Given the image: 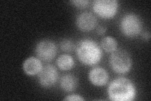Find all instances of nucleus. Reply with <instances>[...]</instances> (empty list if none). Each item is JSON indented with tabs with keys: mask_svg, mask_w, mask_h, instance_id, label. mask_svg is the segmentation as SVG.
<instances>
[{
	"mask_svg": "<svg viewBox=\"0 0 151 101\" xmlns=\"http://www.w3.org/2000/svg\"><path fill=\"white\" fill-rule=\"evenodd\" d=\"M79 61L83 65L93 66L98 65L103 56V49L98 43L91 39H83L76 47Z\"/></svg>",
	"mask_w": 151,
	"mask_h": 101,
	"instance_id": "nucleus-1",
	"label": "nucleus"
},
{
	"mask_svg": "<svg viewBox=\"0 0 151 101\" xmlns=\"http://www.w3.org/2000/svg\"><path fill=\"white\" fill-rule=\"evenodd\" d=\"M108 95L113 101H132L137 95V89L131 80L118 77L113 80L108 86Z\"/></svg>",
	"mask_w": 151,
	"mask_h": 101,
	"instance_id": "nucleus-2",
	"label": "nucleus"
},
{
	"mask_svg": "<svg viewBox=\"0 0 151 101\" xmlns=\"http://www.w3.org/2000/svg\"><path fill=\"white\" fill-rule=\"evenodd\" d=\"M109 64L115 73L120 75L128 73L132 67V60L128 52L117 49L109 57Z\"/></svg>",
	"mask_w": 151,
	"mask_h": 101,
	"instance_id": "nucleus-3",
	"label": "nucleus"
},
{
	"mask_svg": "<svg viewBox=\"0 0 151 101\" xmlns=\"http://www.w3.org/2000/svg\"><path fill=\"white\" fill-rule=\"evenodd\" d=\"M143 28L140 17L134 13H129L122 17L120 22V29L125 37L135 38L139 36Z\"/></svg>",
	"mask_w": 151,
	"mask_h": 101,
	"instance_id": "nucleus-4",
	"label": "nucleus"
},
{
	"mask_svg": "<svg viewBox=\"0 0 151 101\" xmlns=\"http://www.w3.org/2000/svg\"><path fill=\"white\" fill-rule=\"evenodd\" d=\"M116 0H96L93 3V9L96 15L103 19H111L119 9Z\"/></svg>",
	"mask_w": 151,
	"mask_h": 101,
	"instance_id": "nucleus-5",
	"label": "nucleus"
},
{
	"mask_svg": "<svg viewBox=\"0 0 151 101\" xmlns=\"http://www.w3.org/2000/svg\"><path fill=\"white\" fill-rule=\"evenodd\" d=\"M57 46L55 43L50 40H42L37 44L35 52L37 57L41 61L50 62L56 56Z\"/></svg>",
	"mask_w": 151,
	"mask_h": 101,
	"instance_id": "nucleus-6",
	"label": "nucleus"
},
{
	"mask_svg": "<svg viewBox=\"0 0 151 101\" xmlns=\"http://www.w3.org/2000/svg\"><path fill=\"white\" fill-rule=\"evenodd\" d=\"M59 78V73L57 68L52 65H47L37 75L38 82L42 87L49 89L57 83Z\"/></svg>",
	"mask_w": 151,
	"mask_h": 101,
	"instance_id": "nucleus-7",
	"label": "nucleus"
},
{
	"mask_svg": "<svg viewBox=\"0 0 151 101\" xmlns=\"http://www.w3.org/2000/svg\"><path fill=\"white\" fill-rule=\"evenodd\" d=\"M76 24L79 30L84 32H89L95 28L97 25V19L92 13L83 12L77 16Z\"/></svg>",
	"mask_w": 151,
	"mask_h": 101,
	"instance_id": "nucleus-8",
	"label": "nucleus"
},
{
	"mask_svg": "<svg viewBox=\"0 0 151 101\" xmlns=\"http://www.w3.org/2000/svg\"><path fill=\"white\" fill-rule=\"evenodd\" d=\"M88 78L90 82L96 86H103L109 80V74L102 67H94L88 73Z\"/></svg>",
	"mask_w": 151,
	"mask_h": 101,
	"instance_id": "nucleus-9",
	"label": "nucleus"
},
{
	"mask_svg": "<svg viewBox=\"0 0 151 101\" xmlns=\"http://www.w3.org/2000/svg\"><path fill=\"white\" fill-rule=\"evenodd\" d=\"M23 70L29 76L37 75L43 68L42 61L37 57L31 56L27 58L23 62Z\"/></svg>",
	"mask_w": 151,
	"mask_h": 101,
	"instance_id": "nucleus-10",
	"label": "nucleus"
},
{
	"mask_svg": "<svg viewBox=\"0 0 151 101\" xmlns=\"http://www.w3.org/2000/svg\"><path fill=\"white\" fill-rule=\"evenodd\" d=\"M79 84L78 78L76 75L68 73L64 75L60 80V86L65 92H71L77 89Z\"/></svg>",
	"mask_w": 151,
	"mask_h": 101,
	"instance_id": "nucleus-11",
	"label": "nucleus"
},
{
	"mask_svg": "<svg viewBox=\"0 0 151 101\" xmlns=\"http://www.w3.org/2000/svg\"><path fill=\"white\" fill-rule=\"evenodd\" d=\"M56 64L58 68L63 71H69L74 66V60L73 57L67 54L59 56L56 60Z\"/></svg>",
	"mask_w": 151,
	"mask_h": 101,
	"instance_id": "nucleus-12",
	"label": "nucleus"
},
{
	"mask_svg": "<svg viewBox=\"0 0 151 101\" xmlns=\"http://www.w3.org/2000/svg\"><path fill=\"white\" fill-rule=\"evenodd\" d=\"M100 46L103 50L106 52L111 53L117 49L118 42L115 38L111 36H106L101 40Z\"/></svg>",
	"mask_w": 151,
	"mask_h": 101,
	"instance_id": "nucleus-13",
	"label": "nucleus"
},
{
	"mask_svg": "<svg viewBox=\"0 0 151 101\" xmlns=\"http://www.w3.org/2000/svg\"><path fill=\"white\" fill-rule=\"evenodd\" d=\"M60 47L65 52H71L74 50L76 46L72 40L64 39L60 42Z\"/></svg>",
	"mask_w": 151,
	"mask_h": 101,
	"instance_id": "nucleus-14",
	"label": "nucleus"
},
{
	"mask_svg": "<svg viewBox=\"0 0 151 101\" xmlns=\"http://www.w3.org/2000/svg\"><path fill=\"white\" fill-rule=\"evenodd\" d=\"M74 6L79 8H85L88 7L90 1L88 0H73L70 1Z\"/></svg>",
	"mask_w": 151,
	"mask_h": 101,
	"instance_id": "nucleus-15",
	"label": "nucleus"
},
{
	"mask_svg": "<svg viewBox=\"0 0 151 101\" xmlns=\"http://www.w3.org/2000/svg\"><path fill=\"white\" fill-rule=\"evenodd\" d=\"M84 99L83 97V96L80 95L79 94H73L68 95L67 97H65L64 99V100H78V101H83Z\"/></svg>",
	"mask_w": 151,
	"mask_h": 101,
	"instance_id": "nucleus-16",
	"label": "nucleus"
},
{
	"mask_svg": "<svg viewBox=\"0 0 151 101\" xmlns=\"http://www.w3.org/2000/svg\"><path fill=\"white\" fill-rule=\"evenodd\" d=\"M97 33L98 35L101 36V35H104L106 32V27L105 26H100L98 27L97 30H96Z\"/></svg>",
	"mask_w": 151,
	"mask_h": 101,
	"instance_id": "nucleus-17",
	"label": "nucleus"
},
{
	"mask_svg": "<svg viewBox=\"0 0 151 101\" xmlns=\"http://www.w3.org/2000/svg\"><path fill=\"white\" fill-rule=\"evenodd\" d=\"M142 37L145 41H149L150 38V34L149 32H145L142 34Z\"/></svg>",
	"mask_w": 151,
	"mask_h": 101,
	"instance_id": "nucleus-18",
	"label": "nucleus"
}]
</instances>
